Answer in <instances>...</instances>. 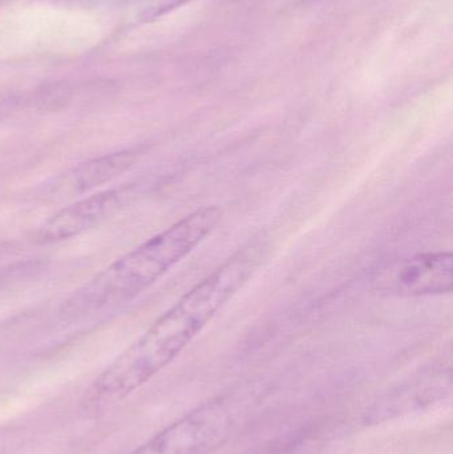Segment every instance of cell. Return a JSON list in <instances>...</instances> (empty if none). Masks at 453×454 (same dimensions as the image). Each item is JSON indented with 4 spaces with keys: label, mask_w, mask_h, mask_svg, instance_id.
<instances>
[{
    "label": "cell",
    "mask_w": 453,
    "mask_h": 454,
    "mask_svg": "<svg viewBox=\"0 0 453 454\" xmlns=\"http://www.w3.org/2000/svg\"><path fill=\"white\" fill-rule=\"evenodd\" d=\"M265 251L262 240L252 243L197 283L96 379L92 399L119 402L164 370L249 282Z\"/></svg>",
    "instance_id": "cell-1"
},
{
    "label": "cell",
    "mask_w": 453,
    "mask_h": 454,
    "mask_svg": "<svg viewBox=\"0 0 453 454\" xmlns=\"http://www.w3.org/2000/svg\"><path fill=\"white\" fill-rule=\"evenodd\" d=\"M221 220L215 207L194 210L149 238L72 294L63 306L68 317H84L121 306L148 290L191 254Z\"/></svg>",
    "instance_id": "cell-2"
},
{
    "label": "cell",
    "mask_w": 453,
    "mask_h": 454,
    "mask_svg": "<svg viewBox=\"0 0 453 454\" xmlns=\"http://www.w3.org/2000/svg\"><path fill=\"white\" fill-rule=\"evenodd\" d=\"M230 412L220 399L186 413L129 454H205L230 431Z\"/></svg>",
    "instance_id": "cell-3"
},
{
    "label": "cell",
    "mask_w": 453,
    "mask_h": 454,
    "mask_svg": "<svg viewBox=\"0 0 453 454\" xmlns=\"http://www.w3.org/2000/svg\"><path fill=\"white\" fill-rule=\"evenodd\" d=\"M453 255L446 251L418 254L383 269L375 278V290L396 298L443 295L453 287Z\"/></svg>",
    "instance_id": "cell-4"
},
{
    "label": "cell",
    "mask_w": 453,
    "mask_h": 454,
    "mask_svg": "<svg viewBox=\"0 0 453 454\" xmlns=\"http://www.w3.org/2000/svg\"><path fill=\"white\" fill-rule=\"evenodd\" d=\"M124 199L122 189H109L79 200L40 226L35 234V240L53 243L77 237L113 217L124 207Z\"/></svg>",
    "instance_id": "cell-5"
},
{
    "label": "cell",
    "mask_w": 453,
    "mask_h": 454,
    "mask_svg": "<svg viewBox=\"0 0 453 454\" xmlns=\"http://www.w3.org/2000/svg\"><path fill=\"white\" fill-rule=\"evenodd\" d=\"M136 161V152L121 151L98 157L74 168L61 184L69 193H84L127 172Z\"/></svg>",
    "instance_id": "cell-6"
},
{
    "label": "cell",
    "mask_w": 453,
    "mask_h": 454,
    "mask_svg": "<svg viewBox=\"0 0 453 454\" xmlns=\"http://www.w3.org/2000/svg\"><path fill=\"white\" fill-rule=\"evenodd\" d=\"M191 2L193 0H128L125 19L130 24L149 23Z\"/></svg>",
    "instance_id": "cell-7"
}]
</instances>
